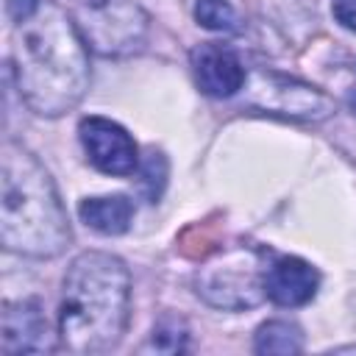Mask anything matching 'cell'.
<instances>
[{
	"mask_svg": "<svg viewBox=\"0 0 356 356\" xmlns=\"http://www.w3.org/2000/svg\"><path fill=\"white\" fill-rule=\"evenodd\" d=\"M334 19L356 33V0H334Z\"/></svg>",
	"mask_w": 356,
	"mask_h": 356,
	"instance_id": "17",
	"label": "cell"
},
{
	"mask_svg": "<svg viewBox=\"0 0 356 356\" xmlns=\"http://www.w3.org/2000/svg\"><path fill=\"white\" fill-rule=\"evenodd\" d=\"M56 348V334L36 300H6L0 314L3 353H47Z\"/></svg>",
	"mask_w": 356,
	"mask_h": 356,
	"instance_id": "8",
	"label": "cell"
},
{
	"mask_svg": "<svg viewBox=\"0 0 356 356\" xmlns=\"http://www.w3.org/2000/svg\"><path fill=\"white\" fill-rule=\"evenodd\" d=\"M348 103H350V108H353V111H356V86H353V89H350V95H348Z\"/></svg>",
	"mask_w": 356,
	"mask_h": 356,
	"instance_id": "18",
	"label": "cell"
},
{
	"mask_svg": "<svg viewBox=\"0 0 356 356\" xmlns=\"http://www.w3.org/2000/svg\"><path fill=\"white\" fill-rule=\"evenodd\" d=\"M39 3L42 0H6V17L11 19V25L22 22V19H28L39 8Z\"/></svg>",
	"mask_w": 356,
	"mask_h": 356,
	"instance_id": "16",
	"label": "cell"
},
{
	"mask_svg": "<svg viewBox=\"0 0 356 356\" xmlns=\"http://www.w3.org/2000/svg\"><path fill=\"white\" fill-rule=\"evenodd\" d=\"M136 172L142 175L139 184H142V192L147 195V200H159L161 192H164V184H167V159H164V153L150 150L145 156V161H139Z\"/></svg>",
	"mask_w": 356,
	"mask_h": 356,
	"instance_id": "15",
	"label": "cell"
},
{
	"mask_svg": "<svg viewBox=\"0 0 356 356\" xmlns=\"http://www.w3.org/2000/svg\"><path fill=\"white\" fill-rule=\"evenodd\" d=\"M186 339H189L186 323L178 317H164L153 325L145 348L156 350V353H181V350H186Z\"/></svg>",
	"mask_w": 356,
	"mask_h": 356,
	"instance_id": "13",
	"label": "cell"
},
{
	"mask_svg": "<svg viewBox=\"0 0 356 356\" xmlns=\"http://www.w3.org/2000/svg\"><path fill=\"white\" fill-rule=\"evenodd\" d=\"M11 70L25 106L39 117L72 111L89 89V47L72 19L56 0L14 22Z\"/></svg>",
	"mask_w": 356,
	"mask_h": 356,
	"instance_id": "1",
	"label": "cell"
},
{
	"mask_svg": "<svg viewBox=\"0 0 356 356\" xmlns=\"http://www.w3.org/2000/svg\"><path fill=\"white\" fill-rule=\"evenodd\" d=\"M72 239L58 189L42 161L6 139L0 150V242L8 253L53 259Z\"/></svg>",
	"mask_w": 356,
	"mask_h": 356,
	"instance_id": "3",
	"label": "cell"
},
{
	"mask_svg": "<svg viewBox=\"0 0 356 356\" xmlns=\"http://www.w3.org/2000/svg\"><path fill=\"white\" fill-rule=\"evenodd\" d=\"M264 273L267 267L259 250L234 248L206 261L195 275V286L209 306L225 309V312H242V309L259 306L267 298Z\"/></svg>",
	"mask_w": 356,
	"mask_h": 356,
	"instance_id": "5",
	"label": "cell"
},
{
	"mask_svg": "<svg viewBox=\"0 0 356 356\" xmlns=\"http://www.w3.org/2000/svg\"><path fill=\"white\" fill-rule=\"evenodd\" d=\"M131 317V273L106 250L78 253L64 275L58 306V339L72 353L111 350Z\"/></svg>",
	"mask_w": 356,
	"mask_h": 356,
	"instance_id": "2",
	"label": "cell"
},
{
	"mask_svg": "<svg viewBox=\"0 0 356 356\" xmlns=\"http://www.w3.org/2000/svg\"><path fill=\"white\" fill-rule=\"evenodd\" d=\"M81 220L103 234V236H120L131 228L134 220V203L125 195H100V197H83L78 206Z\"/></svg>",
	"mask_w": 356,
	"mask_h": 356,
	"instance_id": "11",
	"label": "cell"
},
{
	"mask_svg": "<svg viewBox=\"0 0 356 356\" xmlns=\"http://www.w3.org/2000/svg\"><path fill=\"white\" fill-rule=\"evenodd\" d=\"M253 350L256 353H281V356H292L303 350V334L295 323L286 320H270L264 325H259L256 337H253Z\"/></svg>",
	"mask_w": 356,
	"mask_h": 356,
	"instance_id": "12",
	"label": "cell"
},
{
	"mask_svg": "<svg viewBox=\"0 0 356 356\" xmlns=\"http://www.w3.org/2000/svg\"><path fill=\"white\" fill-rule=\"evenodd\" d=\"M78 139L95 170L106 175H117V178L134 175L139 170L136 142L120 122L108 117H97V114L83 117L78 125Z\"/></svg>",
	"mask_w": 356,
	"mask_h": 356,
	"instance_id": "7",
	"label": "cell"
},
{
	"mask_svg": "<svg viewBox=\"0 0 356 356\" xmlns=\"http://www.w3.org/2000/svg\"><path fill=\"white\" fill-rule=\"evenodd\" d=\"M245 106L261 114H275L284 120H300V122H320L334 114V100L298 78L273 72V70H256L248 75L245 86Z\"/></svg>",
	"mask_w": 356,
	"mask_h": 356,
	"instance_id": "6",
	"label": "cell"
},
{
	"mask_svg": "<svg viewBox=\"0 0 356 356\" xmlns=\"http://www.w3.org/2000/svg\"><path fill=\"white\" fill-rule=\"evenodd\" d=\"M72 19L97 56H131L147 39V14L136 0H75Z\"/></svg>",
	"mask_w": 356,
	"mask_h": 356,
	"instance_id": "4",
	"label": "cell"
},
{
	"mask_svg": "<svg viewBox=\"0 0 356 356\" xmlns=\"http://www.w3.org/2000/svg\"><path fill=\"white\" fill-rule=\"evenodd\" d=\"M192 72L200 92L209 97H234L248 81L242 58L217 42H203L192 50Z\"/></svg>",
	"mask_w": 356,
	"mask_h": 356,
	"instance_id": "9",
	"label": "cell"
},
{
	"mask_svg": "<svg viewBox=\"0 0 356 356\" xmlns=\"http://www.w3.org/2000/svg\"><path fill=\"white\" fill-rule=\"evenodd\" d=\"M195 19L217 33H231L239 28V14L228 0H195Z\"/></svg>",
	"mask_w": 356,
	"mask_h": 356,
	"instance_id": "14",
	"label": "cell"
},
{
	"mask_svg": "<svg viewBox=\"0 0 356 356\" xmlns=\"http://www.w3.org/2000/svg\"><path fill=\"white\" fill-rule=\"evenodd\" d=\"M320 289V273L298 256H281L273 264H267L264 273V292L273 303L295 309L306 306Z\"/></svg>",
	"mask_w": 356,
	"mask_h": 356,
	"instance_id": "10",
	"label": "cell"
}]
</instances>
